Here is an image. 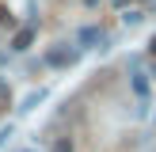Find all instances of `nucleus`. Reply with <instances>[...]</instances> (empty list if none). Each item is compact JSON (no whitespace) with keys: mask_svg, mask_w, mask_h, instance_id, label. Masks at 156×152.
I'll list each match as a JSON object with an SVG mask.
<instances>
[{"mask_svg":"<svg viewBox=\"0 0 156 152\" xmlns=\"http://www.w3.org/2000/svg\"><path fill=\"white\" fill-rule=\"evenodd\" d=\"M46 61H50V65H73V61H76V50H69V46H57V50H50V53H46Z\"/></svg>","mask_w":156,"mask_h":152,"instance_id":"nucleus-1","label":"nucleus"},{"mask_svg":"<svg viewBox=\"0 0 156 152\" xmlns=\"http://www.w3.org/2000/svg\"><path fill=\"white\" fill-rule=\"evenodd\" d=\"M30 42H34V27H19L15 30V38H12V50H30Z\"/></svg>","mask_w":156,"mask_h":152,"instance_id":"nucleus-2","label":"nucleus"},{"mask_svg":"<svg viewBox=\"0 0 156 152\" xmlns=\"http://www.w3.org/2000/svg\"><path fill=\"white\" fill-rule=\"evenodd\" d=\"M95 42H103V30L99 27H84L80 30V46H95Z\"/></svg>","mask_w":156,"mask_h":152,"instance_id":"nucleus-3","label":"nucleus"},{"mask_svg":"<svg viewBox=\"0 0 156 152\" xmlns=\"http://www.w3.org/2000/svg\"><path fill=\"white\" fill-rule=\"evenodd\" d=\"M133 91H137V95H149V80H145V72H133Z\"/></svg>","mask_w":156,"mask_h":152,"instance_id":"nucleus-4","label":"nucleus"},{"mask_svg":"<svg viewBox=\"0 0 156 152\" xmlns=\"http://www.w3.org/2000/svg\"><path fill=\"white\" fill-rule=\"evenodd\" d=\"M0 27H4V30H8V27H15V15H12V12H4V8H0Z\"/></svg>","mask_w":156,"mask_h":152,"instance_id":"nucleus-5","label":"nucleus"},{"mask_svg":"<svg viewBox=\"0 0 156 152\" xmlns=\"http://www.w3.org/2000/svg\"><path fill=\"white\" fill-rule=\"evenodd\" d=\"M53 152H73V141H65V137H61V141H53Z\"/></svg>","mask_w":156,"mask_h":152,"instance_id":"nucleus-6","label":"nucleus"},{"mask_svg":"<svg viewBox=\"0 0 156 152\" xmlns=\"http://www.w3.org/2000/svg\"><path fill=\"white\" fill-rule=\"evenodd\" d=\"M8 137H12V129H0V144H4V141H8Z\"/></svg>","mask_w":156,"mask_h":152,"instance_id":"nucleus-7","label":"nucleus"},{"mask_svg":"<svg viewBox=\"0 0 156 152\" xmlns=\"http://www.w3.org/2000/svg\"><path fill=\"white\" fill-rule=\"evenodd\" d=\"M0 99H8V84H0Z\"/></svg>","mask_w":156,"mask_h":152,"instance_id":"nucleus-8","label":"nucleus"},{"mask_svg":"<svg viewBox=\"0 0 156 152\" xmlns=\"http://www.w3.org/2000/svg\"><path fill=\"white\" fill-rule=\"evenodd\" d=\"M149 50H152V53H156V34H152V42H149Z\"/></svg>","mask_w":156,"mask_h":152,"instance_id":"nucleus-9","label":"nucleus"},{"mask_svg":"<svg viewBox=\"0 0 156 152\" xmlns=\"http://www.w3.org/2000/svg\"><path fill=\"white\" fill-rule=\"evenodd\" d=\"M23 152H34V148H23Z\"/></svg>","mask_w":156,"mask_h":152,"instance_id":"nucleus-10","label":"nucleus"},{"mask_svg":"<svg viewBox=\"0 0 156 152\" xmlns=\"http://www.w3.org/2000/svg\"><path fill=\"white\" fill-rule=\"evenodd\" d=\"M118 4H122V0H118Z\"/></svg>","mask_w":156,"mask_h":152,"instance_id":"nucleus-11","label":"nucleus"}]
</instances>
